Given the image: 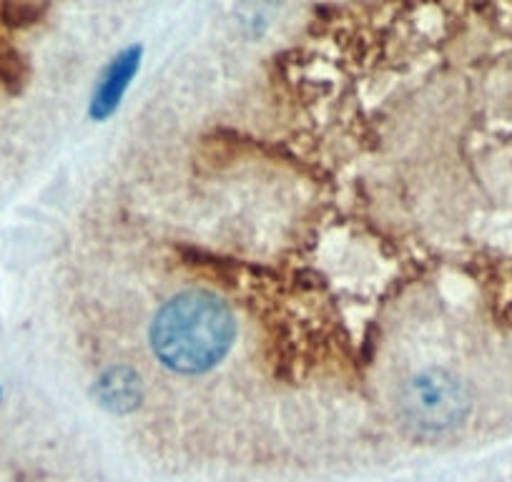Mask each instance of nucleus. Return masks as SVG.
Returning <instances> with one entry per match:
<instances>
[{
    "label": "nucleus",
    "instance_id": "20e7f679",
    "mask_svg": "<svg viewBox=\"0 0 512 482\" xmlns=\"http://www.w3.org/2000/svg\"><path fill=\"white\" fill-rule=\"evenodd\" d=\"M98 400L103 407L111 412H131L139 407L141 397H144V387H141V377L128 367H113L106 375L98 380Z\"/></svg>",
    "mask_w": 512,
    "mask_h": 482
},
{
    "label": "nucleus",
    "instance_id": "f257e3e1",
    "mask_svg": "<svg viewBox=\"0 0 512 482\" xmlns=\"http://www.w3.org/2000/svg\"><path fill=\"white\" fill-rule=\"evenodd\" d=\"M236 322L229 304L211 292H184L159 309L151 347L161 365L181 375H201L229 354Z\"/></svg>",
    "mask_w": 512,
    "mask_h": 482
},
{
    "label": "nucleus",
    "instance_id": "7ed1b4c3",
    "mask_svg": "<svg viewBox=\"0 0 512 482\" xmlns=\"http://www.w3.org/2000/svg\"><path fill=\"white\" fill-rule=\"evenodd\" d=\"M139 56H141L139 48H128V51H123L121 56L106 68V73H103L101 81H98L96 93H93V101H91L93 118H106L116 111L123 91L128 88L134 73L139 71Z\"/></svg>",
    "mask_w": 512,
    "mask_h": 482
},
{
    "label": "nucleus",
    "instance_id": "f03ea898",
    "mask_svg": "<svg viewBox=\"0 0 512 482\" xmlns=\"http://www.w3.org/2000/svg\"><path fill=\"white\" fill-rule=\"evenodd\" d=\"M470 395L460 377L445 370H425L410 377L397 397L400 422L415 437H437L462 425Z\"/></svg>",
    "mask_w": 512,
    "mask_h": 482
}]
</instances>
